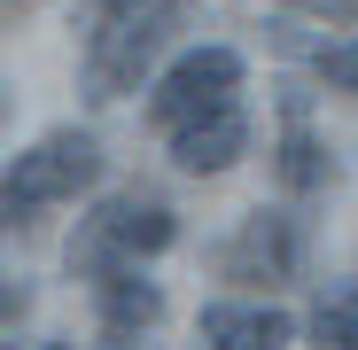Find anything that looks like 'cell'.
<instances>
[{
  "label": "cell",
  "mask_w": 358,
  "mask_h": 350,
  "mask_svg": "<svg viewBox=\"0 0 358 350\" xmlns=\"http://www.w3.org/2000/svg\"><path fill=\"white\" fill-rule=\"evenodd\" d=\"M187 0H86V78L101 101H125L148 54L179 31Z\"/></svg>",
  "instance_id": "cell-1"
},
{
  "label": "cell",
  "mask_w": 358,
  "mask_h": 350,
  "mask_svg": "<svg viewBox=\"0 0 358 350\" xmlns=\"http://www.w3.org/2000/svg\"><path fill=\"white\" fill-rule=\"evenodd\" d=\"M101 180V148L94 133H47L39 148H24L8 163V180H0V218H31L47 203H71Z\"/></svg>",
  "instance_id": "cell-2"
},
{
  "label": "cell",
  "mask_w": 358,
  "mask_h": 350,
  "mask_svg": "<svg viewBox=\"0 0 358 350\" xmlns=\"http://www.w3.org/2000/svg\"><path fill=\"white\" fill-rule=\"evenodd\" d=\"M234 86H242V54H234V47H187V54H179V63L156 78L148 117H156L164 133H179V125H195V117L226 109Z\"/></svg>",
  "instance_id": "cell-3"
},
{
  "label": "cell",
  "mask_w": 358,
  "mask_h": 350,
  "mask_svg": "<svg viewBox=\"0 0 358 350\" xmlns=\"http://www.w3.org/2000/svg\"><path fill=\"white\" fill-rule=\"evenodd\" d=\"M218 272L226 280H296V218H280V210L242 218V233L226 242Z\"/></svg>",
  "instance_id": "cell-4"
},
{
  "label": "cell",
  "mask_w": 358,
  "mask_h": 350,
  "mask_svg": "<svg viewBox=\"0 0 358 350\" xmlns=\"http://www.w3.org/2000/svg\"><path fill=\"white\" fill-rule=\"evenodd\" d=\"M179 242V218L148 195H117L101 218H94V249H117V257H156Z\"/></svg>",
  "instance_id": "cell-5"
},
{
  "label": "cell",
  "mask_w": 358,
  "mask_h": 350,
  "mask_svg": "<svg viewBox=\"0 0 358 350\" xmlns=\"http://www.w3.org/2000/svg\"><path fill=\"white\" fill-rule=\"evenodd\" d=\"M242 148H250V117L234 109V101L171 133V163H179V171H195V180H203V171H226V163H242Z\"/></svg>",
  "instance_id": "cell-6"
},
{
  "label": "cell",
  "mask_w": 358,
  "mask_h": 350,
  "mask_svg": "<svg viewBox=\"0 0 358 350\" xmlns=\"http://www.w3.org/2000/svg\"><path fill=\"white\" fill-rule=\"evenodd\" d=\"M296 319L280 304H210L203 312V350H288Z\"/></svg>",
  "instance_id": "cell-7"
},
{
  "label": "cell",
  "mask_w": 358,
  "mask_h": 350,
  "mask_svg": "<svg viewBox=\"0 0 358 350\" xmlns=\"http://www.w3.org/2000/svg\"><path fill=\"white\" fill-rule=\"evenodd\" d=\"M94 288H101V319H109L117 335H133V327H156V319H164V288L141 280L133 265H109Z\"/></svg>",
  "instance_id": "cell-8"
},
{
  "label": "cell",
  "mask_w": 358,
  "mask_h": 350,
  "mask_svg": "<svg viewBox=\"0 0 358 350\" xmlns=\"http://www.w3.org/2000/svg\"><path fill=\"white\" fill-rule=\"evenodd\" d=\"M320 180H327V156H320V140H312L304 125H288V133H280V187H288V195H312Z\"/></svg>",
  "instance_id": "cell-9"
},
{
  "label": "cell",
  "mask_w": 358,
  "mask_h": 350,
  "mask_svg": "<svg viewBox=\"0 0 358 350\" xmlns=\"http://www.w3.org/2000/svg\"><path fill=\"white\" fill-rule=\"evenodd\" d=\"M312 342L320 350H358V296H335L312 312Z\"/></svg>",
  "instance_id": "cell-10"
},
{
  "label": "cell",
  "mask_w": 358,
  "mask_h": 350,
  "mask_svg": "<svg viewBox=\"0 0 358 350\" xmlns=\"http://www.w3.org/2000/svg\"><path fill=\"white\" fill-rule=\"evenodd\" d=\"M320 78H327L335 94H358V39H335V47H320Z\"/></svg>",
  "instance_id": "cell-11"
},
{
  "label": "cell",
  "mask_w": 358,
  "mask_h": 350,
  "mask_svg": "<svg viewBox=\"0 0 358 350\" xmlns=\"http://www.w3.org/2000/svg\"><path fill=\"white\" fill-rule=\"evenodd\" d=\"M288 8H304V16H327V24H358V0H288Z\"/></svg>",
  "instance_id": "cell-12"
},
{
  "label": "cell",
  "mask_w": 358,
  "mask_h": 350,
  "mask_svg": "<svg viewBox=\"0 0 358 350\" xmlns=\"http://www.w3.org/2000/svg\"><path fill=\"white\" fill-rule=\"evenodd\" d=\"M16 319H24V288L0 280V327H16Z\"/></svg>",
  "instance_id": "cell-13"
}]
</instances>
